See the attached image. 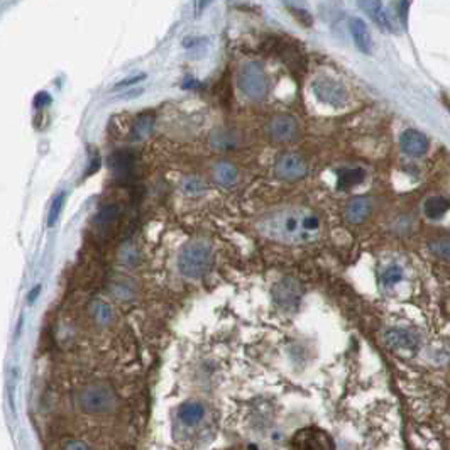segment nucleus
Returning a JSON list of instances; mask_svg holds the SVG:
<instances>
[{
  "label": "nucleus",
  "instance_id": "4468645a",
  "mask_svg": "<svg viewBox=\"0 0 450 450\" xmlns=\"http://www.w3.org/2000/svg\"><path fill=\"white\" fill-rule=\"evenodd\" d=\"M237 169L236 166L230 165L227 161H221L214 166V180L217 181L221 187H232L237 183Z\"/></svg>",
  "mask_w": 450,
  "mask_h": 450
},
{
  "label": "nucleus",
  "instance_id": "9b49d317",
  "mask_svg": "<svg viewBox=\"0 0 450 450\" xmlns=\"http://www.w3.org/2000/svg\"><path fill=\"white\" fill-rule=\"evenodd\" d=\"M386 344L395 350H413L417 347V337L403 328H393L386 332Z\"/></svg>",
  "mask_w": 450,
  "mask_h": 450
},
{
  "label": "nucleus",
  "instance_id": "dca6fc26",
  "mask_svg": "<svg viewBox=\"0 0 450 450\" xmlns=\"http://www.w3.org/2000/svg\"><path fill=\"white\" fill-rule=\"evenodd\" d=\"M366 171L362 168H346L339 171V188L340 190H350L364 181Z\"/></svg>",
  "mask_w": 450,
  "mask_h": 450
},
{
  "label": "nucleus",
  "instance_id": "9d476101",
  "mask_svg": "<svg viewBox=\"0 0 450 450\" xmlns=\"http://www.w3.org/2000/svg\"><path fill=\"white\" fill-rule=\"evenodd\" d=\"M400 146L408 156L420 158L426 153L429 149V139L422 134L420 131H415V129H406L403 132L402 138H400Z\"/></svg>",
  "mask_w": 450,
  "mask_h": 450
},
{
  "label": "nucleus",
  "instance_id": "f03ea898",
  "mask_svg": "<svg viewBox=\"0 0 450 450\" xmlns=\"http://www.w3.org/2000/svg\"><path fill=\"white\" fill-rule=\"evenodd\" d=\"M77 404L86 415H109L119 408V396L111 384L92 383L77 393Z\"/></svg>",
  "mask_w": 450,
  "mask_h": 450
},
{
  "label": "nucleus",
  "instance_id": "0eeeda50",
  "mask_svg": "<svg viewBox=\"0 0 450 450\" xmlns=\"http://www.w3.org/2000/svg\"><path fill=\"white\" fill-rule=\"evenodd\" d=\"M306 171H308V168H306V162L303 158L293 153L279 156L274 165V175L286 181L300 180V178H303L306 175Z\"/></svg>",
  "mask_w": 450,
  "mask_h": 450
},
{
  "label": "nucleus",
  "instance_id": "f257e3e1",
  "mask_svg": "<svg viewBox=\"0 0 450 450\" xmlns=\"http://www.w3.org/2000/svg\"><path fill=\"white\" fill-rule=\"evenodd\" d=\"M261 232L285 244H301L317 239L320 218L305 209H283L266 215L259 224Z\"/></svg>",
  "mask_w": 450,
  "mask_h": 450
},
{
  "label": "nucleus",
  "instance_id": "7ed1b4c3",
  "mask_svg": "<svg viewBox=\"0 0 450 450\" xmlns=\"http://www.w3.org/2000/svg\"><path fill=\"white\" fill-rule=\"evenodd\" d=\"M212 266V249L207 242L195 241L183 245L178 256V270L185 278H202Z\"/></svg>",
  "mask_w": 450,
  "mask_h": 450
},
{
  "label": "nucleus",
  "instance_id": "5701e85b",
  "mask_svg": "<svg viewBox=\"0 0 450 450\" xmlns=\"http://www.w3.org/2000/svg\"><path fill=\"white\" fill-rule=\"evenodd\" d=\"M64 202H66V193L64 191H59L58 195L53 198L51 209H49V215H48V227H53L56 222H58L59 215H62V212H63Z\"/></svg>",
  "mask_w": 450,
  "mask_h": 450
},
{
  "label": "nucleus",
  "instance_id": "1a4fd4ad",
  "mask_svg": "<svg viewBox=\"0 0 450 450\" xmlns=\"http://www.w3.org/2000/svg\"><path fill=\"white\" fill-rule=\"evenodd\" d=\"M298 122L291 115H276L270 122V134L276 142H291L298 138Z\"/></svg>",
  "mask_w": 450,
  "mask_h": 450
},
{
  "label": "nucleus",
  "instance_id": "f8f14e48",
  "mask_svg": "<svg viewBox=\"0 0 450 450\" xmlns=\"http://www.w3.org/2000/svg\"><path fill=\"white\" fill-rule=\"evenodd\" d=\"M349 24H350V32H353L355 46L361 49L362 53L369 55L371 49H373V41H371V34L366 22L362 21V19L355 17V19H350Z\"/></svg>",
  "mask_w": 450,
  "mask_h": 450
},
{
  "label": "nucleus",
  "instance_id": "2f4dec72",
  "mask_svg": "<svg viewBox=\"0 0 450 450\" xmlns=\"http://www.w3.org/2000/svg\"><path fill=\"white\" fill-rule=\"evenodd\" d=\"M142 93V88H135V90H131V92H127V95H120L122 100H129V98L132 97H139Z\"/></svg>",
  "mask_w": 450,
  "mask_h": 450
},
{
  "label": "nucleus",
  "instance_id": "393cba45",
  "mask_svg": "<svg viewBox=\"0 0 450 450\" xmlns=\"http://www.w3.org/2000/svg\"><path fill=\"white\" fill-rule=\"evenodd\" d=\"M403 279V270L400 266H391L388 268V270L383 273V278H381V281H383V285L386 288H391V286H395L396 283H400Z\"/></svg>",
  "mask_w": 450,
  "mask_h": 450
},
{
  "label": "nucleus",
  "instance_id": "7c9ffc66",
  "mask_svg": "<svg viewBox=\"0 0 450 450\" xmlns=\"http://www.w3.org/2000/svg\"><path fill=\"white\" fill-rule=\"evenodd\" d=\"M39 293H41V285H36L31 291H29V294H28L29 303H34V300H36L37 294H39Z\"/></svg>",
  "mask_w": 450,
  "mask_h": 450
},
{
  "label": "nucleus",
  "instance_id": "f3484780",
  "mask_svg": "<svg viewBox=\"0 0 450 450\" xmlns=\"http://www.w3.org/2000/svg\"><path fill=\"white\" fill-rule=\"evenodd\" d=\"M359 6H361L362 9H364L366 12H368L369 16L377 22V24H379V28L389 29V31H393L391 19H389L388 12L384 10L383 3H381V2H361Z\"/></svg>",
  "mask_w": 450,
  "mask_h": 450
},
{
  "label": "nucleus",
  "instance_id": "cd10ccee",
  "mask_svg": "<svg viewBox=\"0 0 450 450\" xmlns=\"http://www.w3.org/2000/svg\"><path fill=\"white\" fill-rule=\"evenodd\" d=\"M144 78H146V75H144V73L135 75V77H129V78H126V80H122V82L115 83V86H113V90L126 88V86H132V85H135V83L142 82V80H144Z\"/></svg>",
  "mask_w": 450,
  "mask_h": 450
},
{
  "label": "nucleus",
  "instance_id": "20e7f679",
  "mask_svg": "<svg viewBox=\"0 0 450 450\" xmlns=\"http://www.w3.org/2000/svg\"><path fill=\"white\" fill-rule=\"evenodd\" d=\"M237 85L249 100H263L268 93V80L264 75L263 66L256 62L242 64Z\"/></svg>",
  "mask_w": 450,
  "mask_h": 450
},
{
  "label": "nucleus",
  "instance_id": "b1692460",
  "mask_svg": "<svg viewBox=\"0 0 450 450\" xmlns=\"http://www.w3.org/2000/svg\"><path fill=\"white\" fill-rule=\"evenodd\" d=\"M119 215H120L119 207H117V205H107L97 214L95 224L102 225V227H107V225H111L112 222H115L117 218H119Z\"/></svg>",
  "mask_w": 450,
  "mask_h": 450
},
{
  "label": "nucleus",
  "instance_id": "aec40b11",
  "mask_svg": "<svg viewBox=\"0 0 450 450\" xmlns=\"http://www.w3.org/2000/svg\"><path fill=\"white\" fill-rule=\"evenodd\" d=\"M210 144L214 149H234L237 146V138L234 132L218 129L210 135Z\"/></svg>",
  "mask_w": 450,
  "mask_h": 450
},
{
  "label": "nucleus",
  "instance_id": "4be33fe9",
  "mask_svg": "<svg viewBox=\"0 0 450 450\" xmlns=\"http://www.w3.org/2000/svg\"><path fill=\"white\" fill-rule=\"evenodd\" d=\"M92 317L93 320L97 321V324L100 325H107L109 321L112 320V310L111 306L107 303H104V301L97 300L92 303Z\"/></svg>",
  "mask_w": 450,
  "mask_h": 450
},
{
  "label": "nucleus",
  "instance_id": "ddd939ff",
  "mask_svg": "<svg viewBox=\"0 0 450 450\" xmlns=\"http://www.w3.org/2000/svg\"><path fill=\"white\" fill-rule=\"evenodd\" d=\"M371 207L369 202L362 196H357V198H353L349 202V205L346 207V218L350 224H361L366 217L369 215Z\"/></svg>",
  "mask_w": 450,
  "mask_h": 450
},
{
  "label": "nucleus",
  "instance_id": "6e6552de",
  "mask_svg": "<svg viewBox=\"0 0 450 450\" xmlns=\"http://www.w3.org/2000/svg\"><path fill=\"white\" fill-rule=\"evenodd\" d=\"M273 298L276 305L283 310H297L301 300V288L293 279H283L273 288Z\"/></svg>",
  "mask_w": 450,
  "mask_h": 450
},
{
  "label": "nucleus",
  "instance_id": "39448f33",
  "mask_svg": "<svg viewBox=\"0 0 450 450\" xmlns=\"http://www.w3.org/2000/svg\"><path fill=\"white\" fill-rule=\"evenodd\" d=\"M291 450H335V447L334 440L327 432L317 426H306L293 435Z\"/></svg>",
  "mask_w": 450,
  "mask_h": 450
},
{
  "label": "nucleus",
  "instance_id": "c756f323",
  "mask_svg": "<svg viewBox=\"0 0 450 450\" xmlns=\"http://www.w3.org/2000/svg\"><path fill=\"white\" fill-rule=\"evenodd\" d=\"M63 450H90V449L88 445L82 440H68L66 444H64Z\"/></svg>",
  "mask_w": 450,
  "mask_h": 450
},
{
  "label": "nucleus",
  "instance_id": "c85d7f7f",
  "mask_svg": "<svg viewBox=\"0 0 450 450\" xmlns=\"http://www.w3.org/2000/svg\"><path fill=\"white\" fill-rule=\"evenodd\" d=\"M51 104V97L48 95L46 92H39L34 98V107L41 109V107H46V105Z\"/></svg>",
  "mask_w": 450,
  "mask_h": 450
},
{
  "label": "nucleus",
  "instance_id": "423d86ee",
  "mask_svg": "<svg viewBox=\"0 0 450 450\" xmlns=\"http://www.w3.org/2000/svg\"><path fill=\"white\" fill-rule=\"evenodd\" d=\"M313 92L320 102L332 105V107H340L347 100V92L342 83L328 77L317 78L313 82Z\"/></svg>",
  "mask_w": 450,
  "mask_h": 450
},
{
  "label": "nucleus",
  "instance_id": "a878e982",
  "mask_svg": "<svg viewBox=\"0 0 450 450\" xmlns=\"http://www.w3.org/2000/svg\"><path fill=\"white\" fill-rule=\"evenodd\" d=\"M430 249H432L433 254L449 259V257H450V239L435 241V242H432V244H430Z\"/></svg>",
  "mask_w": 450,
  "mask_h": 450
},
{
  "label": "nucleus",
  "instance_id": "a211bd4d",
  "mask_svg": "<svg viewBox=\"0 0 450 450\" xmlns=\"http://www.w3.org/2000/svg\"><path fill=\"white\" fill-rule=\"evenodd\" d=\"M203 415H205L203 404L195 402L185 403L183 406L180 408V411H178V418H180L185 425H196V423L203 418Z\"/></svg>",
  "mask_w": 450,
  "mask_h": 450
},
{
  "label": "nucleus",
  "instance_id": "2eb2a0df",
  "mask_svg": "<svg viewBox=\"0 0 450 450\" xmlns=\"http://www.w3.org/2000/svg\"><path fill=\"white\" fill-rule=\"evenodd\" d=\"M107 162L115 175H124V173H127L129 169L132 168V165H134V153L129 149L115 151V153L109 158Z\"/></svg>",
  "mask_w": 450,
  "mask_h": 450
},
{
  "label": "nucleus",
  "instance_id": "6ab92c4d",
  "mask_svg": "<svg viewBox=\"0 0 450 450\" xmlns=\"http://www.w3.org/2000/svg\"><path fill=\"white\" fill-rule=\"evenodd\" d=\"M450 209V202L447 198H444V196H432V198H429L425 202V205H423V212H425V215L429 218H432V221H437V218H442L445 214H447Z\"/></svg>",
  "mask_w": 450,
  "mask_h": 450
},
{
  "label": "nucleus",
  "instance_id": "bb28decb",
  "mask_svg": "<svg viewBox=\"0 0 450 450\" xmlns=\"http://www.w3.org/2000/svg\"><path fill=\"white\" fill-rule=\"evenodd\" d=\"M185 191L191 193V195H196V193H202L205 190V185L198 180V178H188L183 185Z\"/></svg>",
  "mask_w": 450,
  "mask_h": 450
},
{
  "label": "nucleus",
  "instance_id": "412c9836",
  "mask_svg": "<svg viewBox=\"0 0 450 450\" xmlns=\"http://www.w3.org/2000/svg\"><path fill=\"white\" fill-rule=\"evenodd\" d=\"M153 124H154L153 117L147 115V113H141V115L135 119L134 127H132V132H131L132 141H141V139H144L151 132V129H153Z\"/></svg>",
  "mask_w": 450,
  "mask_h": 450
}]
</instances>
